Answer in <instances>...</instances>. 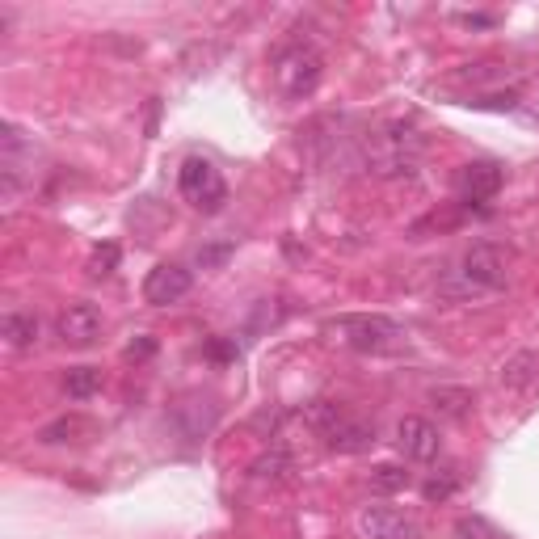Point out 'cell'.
<instances>
[{"instance_id":"cell-16","label":"cell","mask_w":539,"mask_h":539,"mask_svg":"<svg viewBox=\"0 0 539 539\" xmlns=\"http://www.w3.org/2000/svg\"><path fill=\"white\" fill-rule=\"evenodd\" d=\"M64 388H68L72 401H89V396L102 392V371L97 367H72L64 375Z\"/></svg>"},{"instance_id":"cell-19","label":"cell","mask_w":539,"mask_h":539,"mask_svg":"<svg viewBox=\"0 0 539 539\" xmlns=\"http://www.w3.org/2000/svg\"><path fill=\"white\" fill-rule=\"evenodd\" d=\"M118 262H123V253H118L114 241H106V245H97V249H93V257H89V274H93V278H114Z\"/></svg>"},{"instance_id":"cell-21","label":"cell","mask_w":539,"mask_h":539,"mask_svg":"<svg viewBox=\"0 0 539 539\" xmlns=\"http://www.w3.org/2000/svg\"><path fill=\"white\" fill-rule=\"evenodd\" d=\"M422 493H426V502H447V497L455 493V481L451 476H443V481H426Z\"/></svg>"},{"instance_id":"cell-11","label":"cell","mask_w":539,"mask_h":539,"mask_svg":"<svg viewBox=\"0 0 539 539\" xmlns=\"http://www.w3.org/2000/svg\"><path fill=\"white\" fill-rule=\"evenodd\" d=\"M325 443H329V451H342V455L371 451V447H375V426L342 413V417H337V422L325 430Z\"/></svg>"},{"instance_id":"cell-18","label":"cell","mask_w":539,"mask_h":539,"mask_svg":"<svg viewBox=\"0 0 539 539\" xmlns=\"http://www.w3.org/2000/svg\"><path fill=\"white\" fill-rule=\"evenodd\" d=\"M409 481H413V476L401 464H379V468H371V489H379V493H401V489H409Z\"/></svg>"},{"instance_id":"cell-6","label":"cell","mask_w":539,"mask_h":539,"mask_svg":"<svg viewBox=\"0 0 539 539\" xmlns=\"http://www.w3.org/2000/svg\"><path fill=\"white\" fill-rule=\"evenodd\" d=\"M102 329H106V316L97 312L93 304H68V308H59V316H55V337L64 346H72V350H89V346H97V337H102Z\"/></svg>"},{"instance_id":"cell-13","label":"cell","mask_w":539,"mask_h":539,"mask_svg":"<svg viewBox=\"0 0 539 539\" xmlns=\"http://www.w3.org/2000/svg\"><path fill=\"white\" fill-rule=\"evenodd\" d=\"M93 430L89 417L81 413H64V417H55V422H47L43 430H38V443L43 447H64V443H81V438Z\"/></svg>"},{"instance_id":"cell-3","label":"cell","mask_w":539,"mask_h":539,"mask_svg":"<svg viewBox=\"0 0 539 539\" xmlns=\"http://www.w3.org/2000/svg\"><path fill=\"white\" fill-rule=\"evenodd\" d=\"M329 333H337V342L358 350V354H388L405 342V329L392 316H337L329 321Z\"/></svg>"},{"instance_id":"cell-4","label":"cell","mask_w":539,"mask_h":539,"mask_svg":"<svg viewBox=\"0 0 539 539\" xmlns=\"http://www.w3.org/2000/svg\"><path fill=\"white\" fill-rule=\"evenodd\" d=\"M177 190H182V198L203 211V215H219L228 203V186L224 177H219V169L211 161H203V156H190V161H182V169H177Z\"/></svg>"},{"instance_id":"cell-15","label":"cell","mask_w":539,"mask_h":539,"mask_svg":"<svg viewBox=\"0 0 539 539\" xmlns=\"http://www.w3.org/2000/svg\"><path fill=\"white\" fill-rule=\"evenodd\" d=\"M0 337H5L13 350H30L38 342V316L34 312H5V321H0Z\"/></svg>"},{"instance_id":"cell-14","label":"cell","mask_w":539,"mask_h":539,"mask_svg":"<svg viewBox=\"0 0 539 539\" xmlns=\"http://www.w3.org/2000/svg\"><path fill=\"white\" fill-rule=\"evenodd\" d=\"M497 379H502L506 388H527L539 379V350H518L514 358H506L502 371H497Z\"/></svg>"},{"instance_id":"cell-10","label":"cell","mask_w":539,"mask_h":539,"mask_svg":"<svg viewBox=\"0 0 539 539\" xmlns=\"http://www.w3.org/2000/svg\"><path fill=\"white\" fill-rule=\"evenodd\" d=\"M502 182H506L502 165H493V161L464 165V169H459V198H464V203H472V207H485L489 198H497Z\"/></svg>"},{"instance_id":"cell-12","label":"cell","mask_w":539,"mask_h":539,"mask_svg":"<svg viewBox=\"0 0 539 539\" xmlns=\"http://www.w3.org/2000/svg\"><path fill=\"white\" fill-rule=\"evenodd\" d=\"M430 405L438 409V417L464 422V417H472V409H476V392L455 388V384H438V388H430Z\"/></svg>"},{"instance_id":"cell-8","label":"cell","mask_w":539,"mask_h":539,"mask_svg":"<svg viewBox=\"0 0 539 539\" xmlns=\"http://www.w3.org/2000/svg\"><path fill=\"white\" fill-rule=\"evenodd\" d=\"M358 531L367 539H422V527L417 518L396 510V506H367L358 514Z\"/></svg>"},{"instance_id":"cell-2","label":"cell","mask_w":539,"mask_h":539,"mask_svg":"<svg viewBox=\"0 0 539 539\" xmlns=\"http://www.w3.org/2000/svg\"><path fill=\"white\" fill-rule=\"evenodd\" d=\"M417 156H422V135L405 123H392L367 144V173L375 177H405L413 173Z\"/></svg>"},{"instance_id":"cell-7","label":"cell","mask_w":539,"mask_h":539,"mask_svg":"<svg viewBox=\"0 0 539 539\" xmlns=\"http://www.w3.org/2000/svg\"><path fill=\"white\" fill-rule=\"evenodd\" d=\"M190 287H194V274L182 262H161L144 278V299L152 308H169V304H182V299L190 295Z\"/></svg>"},{"instance_id":"cell-9","label":"cell","mask_w":539,"mask_h":539,"mask_svg":"<svg viewBox=\"0 0 539 539\" xmlns=\"http://www.w3.org/2000/svg\"><path fill=\"white\" fill-rule=\"evenodd\" d=\"M396 447L405 451V459L413 464H430L443 451V438H438V426L426 422V417H401V426H396Z\"/></svg>"},{"instance_id":"cell-20","label":"cell","mask_w":539,"mask_h":539,"mask_svg":"<svg viewBox=\"0 0 539 539\" xmlns=\"http://www.w3.org/2000/svg\"><path fill=\"white\" fill-rule=\"evenodd\" d=\"M232 257V245H215V249H198V266L211 270V266H224Z\"/></svg>"},{"instance_id":"cell-22","label":"cell","mask_w":539,"mask_h":539,"mask_svg":"<svg viewBox=\"0 0 539 539\" xmlns=\"http://www.w3.org/2000/svg\"><path fill=\"white\" fill-rule=\"evenodd\" d=\"M156 350V342H148V337H144V342H131L127 346V358H148Z\"/></svg>"},{"instance_id":"cell-5","label":"cell","mask_w":539,"mask_h":539,"mask_svg":"<svg viewBox=\"0 0 539 539\" xmlns=\"http://www.w3.org/2000/svg\"><path fill=\"white\" fill-rule=\"evenodd\" d=\"M455 274L468 278L476 291L493 295V291H502L510 283V253L502 245H493V241H476L464 257H459V270Z\"/></svg>"},{"instance_id":"cell-17","label":"cell","mask_w":539,"mask_h":539,"mask_svg":"<svg viewBox=\"0 0 539 539\" xmlns=\"http://www.w3.org/2000/svg\"><path fill=\"white\" fill-rule=\"evenodd\" d=\"M295 464H291V455L287 451H270V455H262V459H253V476L257 481H287V472H291Z\"/></svg>"},{"instance_id":"cell-1","label":"cell","mask_w":539,"mask_h":539,"mask_svg":"<svg viewBox=\"0 0 539 539\" xmlns=\"http://www.w3.org/2000/svg\"><path fill=\"white\" fill-rule=\"evenodd\" d=\"M270 68H274V85L287 102H304V97H312L325 81V55L308 43H287L274 55Z\"/></svg>"}]
</instances>
